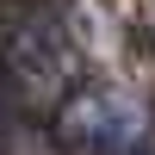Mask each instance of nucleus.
<instances>
[{"label": "nucleus", "instance_id": "obj_1", "mask_svg": "<svg viewBox=\"0 0 155 155\" xmlns=\"http://www.w3.org/2000/svg\"><path fill=\"white\" fill-rule=\"evenodd\" d=\"M137 137H143L137 106H124V99H112V93H81V99L62 106V143L74 155H118V149H130Z\"/></svg>", "mask_w": 155, "mask_h": 155}]
</instances>
